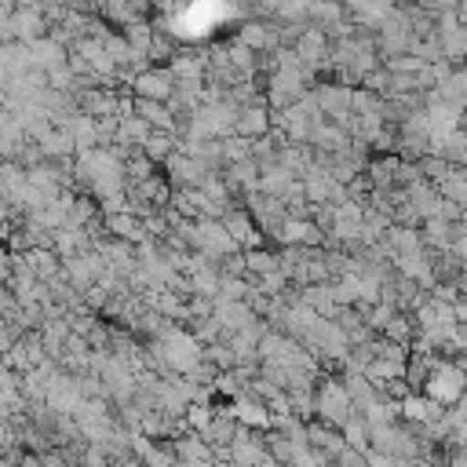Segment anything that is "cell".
Segmentation results:
<instances>
[{"instance_id":"obj_1","label":"cell","mask_w":467,"mask_h":467,"mask_svg":"<svg viewBox=\"0 0 467 467\" xmlns=\"http://www.w3.org/2000/svg\"><path fill=\"white\" fill-rule=\"evenodd\" d=\"M427 390H431V398H438V401H452V398H460V390H463V376H460L452 365H441V368H434Z\"/></svg>"}]
</instances>
